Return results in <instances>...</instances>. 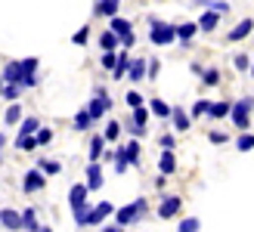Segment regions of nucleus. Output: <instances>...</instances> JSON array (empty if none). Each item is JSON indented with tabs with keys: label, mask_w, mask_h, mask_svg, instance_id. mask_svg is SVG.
<instances>
[{
	"label": "nucleus",
	"mask_w": 254,
	"mask_h": 232,
	"mask_svg": "<svg viewBox=\"0 0 254 232\" xmlns=\"http://www.w3.org/2000/svg\"><path fill=\"white\" fill-rule=\"evenodd\" d=\"M146 214H149V201H146V198H136V201H130V204H124V208H118V211H115V223L124 229V226L139 223Z\"/></svg>",
	"instance_id": "nucleus-1"
},
{
	"label": "nucleus",
	"mask_w": 254,
	"mask_h": 232,
	"mask_svg": "<svg viewBox=\"0 0 254 232\" xmlns=\"http://www.w3.org/2000/svg\"><path fill=\"white\" fill-rule=\"evenodd\" d=\"M149 41L155 44V47H168V44H174V41H177V25L149 16Z\"/></svg>",
	"instance_id": "nucleus-2"
},
{
	"label": "nucleus",
	"mask_w": 254,
	"mask_h": 232,
	"mask_svg": "<svg viewBox=\"0 0 254 232\" xmlns=\"http://www.w3.org/2000/svg\"><path fill=\"white\" fill-rule=\"evenodd\" d=\"M251 112H254V96H242V99H236V102H233L230 118H233V124H236V130H239V133L251 127Z\"/></svg>",
	"instance_id": "nucleus-3"
},
{
	"label": "nucleus",
	"mask_w": 254,
	"mask_h": 232,
	"mask_svg": "<svg viewBox=\"0 0 254 232\" xmlns=\"http://www.w3.org/2000/svg\"><path fill=\"white\" fill-rule=\"evenodd\" d=\"M84 109L93 115V121H99L103 115H109V109H112V96H109V90H106V87H93V99L87 102Z\"/></svg>",
	"instance_id": "nucleus-4"
},
{
	"label": "nucleus",
	"mask_w": 254,
	"mask_h": 232,
	"mask_svg": "<svg viewBox=\"0 0 254 232\" xmlns=\"http://www.w3.org/2000/svg\"><path fill=\"white\" fill-rule=\"evenodd\" d=\"M68 208H71V214L90 208V189H87V183L71 186V192H68Z\"/></svg>",
	"instance_id": "nucleus-5"
},
{
	"label": "nucleus",
	"mask_w": 254,
	"mask_h": 232,
	"mask_svg": "<svg viewBox=\"0 0 254 232\" xmlns=\"http://www.w3.org/2000/svg\"><path fill=\"white\" fill-rule=\"evenodd\" d=\"M183 211V198L180 195H161V201H158V217L161 220H171V217H177Z\"/></svg>",
	"instance_id": "nucleus-6"
},
{
	"label": "nucleus",
	"mask_w": 254,
	"mask_h": 232,
	"mask_svg": "<svg viewBox=\"0 0 254 232\" xmlns=\"http://www.w3.org/2000/svg\"><path fill=\"white\" fill-rule=\"evenodd\" d=\"M44 186H47V179H44V171H41V167L28 171V174H25V179H22V192H25V195H34V192H41Z\"/></svg>",
	"instance_id": "nucleus-7"
},
{
	"label": "nucleus",
	"mask_w": 254,
	"mask_h": 232,
	"mask_svg": "<svg viewBox=\"0 0 254 232\" xmlns=\"http://www.w3.org/2000/svg\"><path fill=\"white\" fill-rule=\"evenodd\" d=\"M146 74H149V59L133 56L130 59V68H127V77H130L133 84H139V81H146Z\"/></svg>",
	"instance_id": "nucleus-8"
},
{
	"label": "nucleus",
	"mask_w": 254,
	"mask_h": 232,
	"mask_svg": "<svg viewBox=\"0 0 254 232\" xmlns=\"http://www.w3.org/2000/svg\"><path fill=\"white\" fill-rule=\"evenodd\" d=\"M37 65H41V62H37L34 56L31 59H22V87H37Z\"/></svg>",
	"instance_id": "nucleus-9"
},
{
	"label": "nucleus",
	"mask_w": 254,
	"mask_h": 232,
	"mask_svg": "<svg viewBox=\"0 0 254 232\" xmlns=\"http://www.w3.org/2000/svg\"><path fill=\"white\" fill-rule=\"evenodd\" d=\"M87 189L90 192H96V189H103V167H99V161H90L87 164Z\"/></svg>",
	"instance_id": "nucleus-10"
},
{
	"label": "nucleus",
	"mask_w": 254,
	"mask_h": 232,
	"mask_svg": "<svg viewBox=\"0 0 254 232\" xmlns=\"http://www.w3.org/2000/svg\"><path fill=\"white\" fill-rule=\"evenodd\" d=\"M0 74H3L6 84H22V74H25V71H22V59H9Z\"/></svg>",
	"instance_id": "nucleus-11"
},
{
	"label": "nucleus",
	"mask_w": 254,
	"mask_h": 232,
	"mask_svg": "<svg viewBox=\"0 0 254 232\" xmlns=\"http://www.w3.org/2000/svg\"><path fill=\"white\" fill-rule=\"evenodd\" d=\"M217 25H220V12H217V9H205V12H201V19H198V31L214 34V31H217Z\"/></svg>",
	"instance_id": "nucleus-12"
},
{
	"label": "nucleus",
	"mask_w": 254,
	"mask_h": 232,
	"mask_svg": "<svg viewBox=\"0 0 254 232\" xmlns=\"http://www.w3.org/2000/svg\"><path fill=\"white\" fill-rule=\"evenodd\" d=\"M158 171L164 176L177 174V155H174V149H161V155H158Z\"/></svg>",
	"instance_id": "nucleus-13"
},
{
	"label": "nucleus",
	"mask_w": 254,
	"mask_h": 232,
	"mask_svg": "<svg viewBox=\"0 0 254 232\" xmlns=\"http://www.w3.org/2000/svg\"><path fill=\"white\" fill-rule=\"evenodd\" d=\"M112 211H115V208H112V201H99L96 208H90V220H87V226H99L106 217H112Z\"/></svg>",
	"instance_id": "nucleus-14"
},
{
	"label": "nucleus",
	"mask_w": 254,
	"mask_h": 232,
	"mask_svg": "<svg viewBox=\"0 0 254 232\" xmlns=\"http://www.w3.org/2000/svg\"><path fill=\"white\" fill-rule=\"evenodd\" d=\"M195 34H198V22H183V25H177V41H180L186 50H189V44H192Z\"/></svg>",
	"instance_id": "nucleus-15"
},
{
	"label": "nucleus",
	"mask_w": 254,
	"mask_h": 232,
	"mask_svg": "<svg viewBox=\"0 0 254 232\" xmlns=\"http://www.w3.org/2000/svg\"><path fill=\"white\" fill-rule=\"evenodd\" d=\"M118 9H121V0H96V6H93V16H118Z\"/></svg>",
	"instance_id": "nucleus-16"
},
{
	"label": "nucleus",
	"mask_w": 254,
	"mask_h": 232,
	"mask_svg": "<svg viewBox=\"0 0 254 232\" xmlns=\"http://www.w3.org/2000/svg\"><path fill=\"white\" fill-rule=\"evenodd\" d=\"M0 223H3V229H9V232H19L22 229V214L6 208V211H0Z\"/></svg>",
	"instance_id": "nucleus-17"
},
{
	"label": "nucleus",
	"mask_w": 254,
	"mask_h": 232,
	"mask_svg": "<svg viewBox=\"0 0 254 232\" xmlns=\"http://www.w3.org/2000/svg\"><path fill=\"white\" fill-rule=\"evenodd\" d=\"M251 31H254V19H242L230 34H226V41H233V44H236V41H245Z\"/></svg>",
	"instance_id": "nucleus-18"
},
{
	"label": "nucleus",
	"mask_w": 254,
	"mask_h": 232,
	"mask_svg": "<svg viewBox=\"0 0 254 232\" xmlns=\"http://www.w3.org/2000/svg\"><path fill=\"white\" fill-rule=\"evenodd\" d=\"M230 112H233V102L220 99V102H211V109H208V118H211V121H220V118H230Z\"/></svg>",
	"instance_id": "nucleus-19"
},
{
	"label": "nucleus",
	"mask_w": 254,
	"mask_h": 232,
	"mask_svg": "<svg viewBox=\"0 0 254 232\" xmlns=\"http://www.w3.org/2000/svg\"><path fill=\"white\" fill-rule=\"evenodd\" d=\"M171 124H174V130H177V133H186V130H189V124H192V115H186L183 109H174Z\"/></svg>",
	"instance_id": "nucleus-20"
},
{
	"label": "nucleus",
	"mask_w": 254,
	"mask_h": 232,
	"mask_svg": "<svg viewBox=\"0 0 254 232\" xmlns=\"http://www.w3.org/2000/svg\"><path fill=\"white\" fill-rule=\"evenodd\" d=\"M130 53H127V50H118V65L112 68V77H115V81H121V77H127V68H130Z\"/></svg>",
	"instance_id": "nucleus-21"
},
{
	"label": "nucleus",
	"mask_w": 254,
	"mask_h": 232,
	"mask_svg": "<svg viewBox=\"0 0 254 232\" xmlns=\"http://www.w3.org/2000/svg\"><path fill=\"white\" fill-rule=\"evenodd\" d=\"M124 158H127V164H130V167H139V164H143V152H139V143H136V139H130V143L124 146Z\"/></svg>",
	"instance_id": "nucleus-22"
},
{
	"label": "nucleus",
	"mask_w": 254,
	"mask_h": 232,
	"mask_svg": "<svg viewBox=\"0 0 254 232\" xmlns=\"http://www.w3.org/2000/svg\"><path fill=\"white\" fill-rule=\"evenodd\" d=\"M149 112L155 115V118H161V121H168L171 115H174V109H171L164 99H149Z\"/></svg>",
	"instance_id": "nucleus-23"
},
{
	"label": "nucleus",
	"mask_w": 254,
	"mask_h": 232,
	"mask_svg": "<svg viewBox=\"0 0 254 232\" xmlns=\"http://www.w3.org/2000/svg\"><path fill=\"white\" fill-rule=\"evenodd\" d=\"M103 152H106V136H103V133L90 136V149H87V155H90V161H99V158H103Z\"/></svg>",
	"instance_id": "nucleus-24"
},
{
	"label": "nucleus",
	"mask_w": 254,
	"mask_h": 232,
	"mask_svg": "<svg viewBox=\"0 0 254 232\" xmlns=\"http://www.w3.org/2000/svg\"><path fill=\"white\" fill-rule=\"evenodd\" d=\"M109 28L115 31L118 37H124V34L133 31V22H130V19H121V16H112V19H109Z\"/></svg>",
	"instance_id": "nucleus-25"
},
{
	"label": "nucleus",
	"mask_w": 254,
	"mask_h": 232,
	"mask_svg": "<svg viewBox=\"0 0 254 232\" xmlns=\"http://www.w3.org/2000/svg\"><path fill=\"white\" fill-rule=\"evenodd\" d=\"M74 130H78V133H87V130H90V127H93V115L90 112H87V109H81L78 115H74Z\"/></svg>",
	"instance_id": "nucleus-26"
},
{
	"label": "nucleus",
	"mask_w": 254,
	"mask_h": 232,
	"mask_svg": "<svg viewBox=\"0 0 254 232\" xmlns=\"http://www.w3.org/2000/svg\"><path fill=\"white\" fill-rule=\"evenodd\" d=\"M99 50H121V37L115 34V31H103L99 34Z\"/></svg>",
	"instance_id": "nucleus-27"
},
{
	"label": "nucleus",
	"mask_w": 254,
	"mask_h": 232,
	"mask_svg": "<svg viewBox=\"0 0 254 232\" xmlns=\"http://www.w3.org/2000/svg\"><path fill=\"white\" fill-rule=\"evenodd\" d=\"M22 118H25V115H22V106H19V102H9V109H6V115H3V124H6V127H16V124H22Z\"/></svg>",
	"instance_id": "nucleus-28"
},
{
	"label": "nucleus",
	"mask_w": 254,
	"mask_h": 232,
	"mask_svg": "<svg viewBox=\"0 0 254 232\" xmlns=\"http://www.w3.org/2000/svg\"><path fill=\"white\" fill-rule=\"evenodd\" d=\"M22 229H25V232L41 229V223H37V211H34V208H25V211H22Z\"/></svg>",
	"instance_id": "nucleus-29"
},
{
	"label": "nucleus",
	"mask_w": 254,
	"mask_h": 232,
	"mask_svg": "<svg viewBox=\"0 0 254 232\" xmlns=\"http://www.w3.org/2000/svg\"><path fill=\"white\" fill-rule=\"evenodd\" d=\"M220 81H223V74H220V68H217V65H211V68L201 71V84H205V87H217Z\"/></svg>",
	"instance_id": "nucleus-30"
},
{
	"label": "nucleus",
	"mask_w": 254,
	"mask_h": 232,
	"mask_svg": "<svg viewBox=\"0 0 254 232\" xmlns=\"http://www.w3.org/2000/svg\"><path fill=\"white\" fill-rule=\"evenodd\" d=\"M37 130H41V121H37V118H22V124H19V136H34Z\"/></svg>",
	"instance_id": "nucleus-31"
},
{
	"label": "nucleus",
	"mask_w": 254,
	"mask_h": 232,
	"mask_svg": "<svg viewBox=\"0 0 254 232\" xmlns=\"http://www.w3.org/2000/svg\"><path fill=\"white\" fill-rule=\"evenodd\" d=\"M99 65H103L106 71H112L118 65V50H103V56H99Z\"/></svg>",
	"instance_id": "nucleus-32"
},
{
	"label": "nucleus",
	"mask_w": 254,
	"mask_h": 232,
	"mask_svg": "<svg viewBox=\"0 0 254 232\" xmlns=\"http://www.w3.org/2000/svg\"><path fill=\"white\" fill-rule=\"evenodd\" d=\"M236 149H239V152H251V149H254V133L242 130V133L236 136Z\"/></svg>",
	"instance_id": "nucleus-33"
},
{
	"label": "nucleus",
	"mask_w": 254,
	"mask_h": 232,
	"mask_svg": "<svg viewBox=\"0 0 254 232\" xmlns=\"http://www.w3.org/2000/svg\"><path fill=\"white\" fill-rule=\"evenodd\" d=\"M22 90H25L22 84H6V87H3V93H0V96H3L6 102H19V96H22Z\"/></svg>",
	"instance_id": "nucleus-34"
},
{
	"label": "nucleus",
	"mask_w": 254,
	"mask_h": 232,
	"mask_svg": "<svg viewBox=\"0 0 254 232\" xmlns=\"http://www.w3.org/2000/svg\"><path fill=\"white\" fill-rule=\"evenodd\" d=\"M103 136H106V143H115V139L121 136V121H109L106 130H103Z\"/></svg>",
	"instance_id": "nucleus-35"
},
{
	"label": "nucleus",
	"mask_w": 254,
	"mask_h": 232,
	"mask_svg": "<svg viewBox=\"0 0 254 232\" xmlns=\"http://www.w3.org/2000/svg\"><path fill=\"white\" fill-rule=\"evenodd\" d=\"M37 167H41L44 174H50V176H53V174H62V164L53 161V158H41V161H37Z\"/></svg>",
	"instance_id": "nucleus-36"
},
{
	"label": "nucleus",
	"mask_w": 254,
	"mask_h": 232,
	"mask_svg": "<svg viewBox=\"0 0 254 232\" xmlns=\"http://www.w3.org/2000/svg\"><path fill=\"white\" fill-rule=\"evenodd\" d=\"M233 68L236 71H251V56L248 53H236L233 56Z\"/></svg>",
	"instance_id": "nucleus-37"
},
{
	"label": "nucleus",
	"mask_w": 254,
	"mask_h": 232,
	"mask_svg": "<svg viewBox=\"0 0 254 232\" xmlns=\"http://www.w3.org/2000/svg\"><path fill=\"white\" fill-rule=\"evenodd\" d=\"M16 149L19 152H34L37 149V139L34 136H16Z\"/></svg>",
	"instance_id": "nucleus-38"
},
{
	"label": "nucleus",
	"mask_w": 254,
	"mask_h": 232,
	"mask_svg": "<svg viewBox=\"0 0 254 232\" xmlns=\"http://www.w3.org/2000/svg\"><path fill=\"white\" fill-rule=\"evenodd\" d=\"M34 139H37V149H41V146H50V143H53V130H50V127H41V130L34 133Z\"/></svg>",
	"instance_id": "nucleus-39"
},
{
	"label": "nucleus",
	"mask_w": 254,
	"mask_h": 232,
	"mask_svg": "<svg viewBox=\"0 0 254 232\" xmlns=\"http://www.w3.org/2000/svg\"><path fill=\"white\" fill-rule=\"evenodd\" d=\"M208 109H211L208 99H195V102H192V112H189V115H192V118H201V115H208Z\"/></svg>",
	"instance_id": "nucleus-40"
},
{
	"label": "nucleus",
	"mask_w": 254,
	"mask_h": 232,
	"mask_svg": "<svg viewBox=\"0 0 254 232\" xmlns=\"http://www.w3.org/2000/svg\"><path fill=\"white\" fill-rule=\"evenodd\" d=\"M71 41L78 44V47H84L87 41H90V25H84V28H78V31H74V37H71Z\"/></svg>",
	"instance_id": "nucleus-41"
},
{
	"label": "nucleus",
	"mask_w": 254,
	"mask_h": 232,
	"mask_svg": "<svg viewBox=\"0 0 254 232\" xmlns=\"http://www.w3.org/2000/svg\"><path fill=\"white\" fill-rule=\"evenodd\" d=\"M124 102H127V106H130V109H139V106H146V99H143V96H139V93H136V90H130V93H127V96H124Z\"/></svg>",
	"instance_id": "nucleus-42"
},
{
	"label": "nucleus",
	"mask_w": 254,
	"mask_h": 232,
	"mask_svg": "<svg viewBox=\"0 0 254 232\" xmlns=\"http://www.w3.org/2000/svg\"><path fill=\"white\" fill-rule=\"evenodd\" d=\"M198 226H201V223L195 220V217H186V220L180 223V232H198Z\"/></svg>",
	"instance_id": "nucleus-43"
},
{
	"label": "nucleus",
	"mask_w": 254,
	"mask_h": 232,
	"mask_svg": "<svg viewBox=\"0 0 254 232\" xmlns=\"http://www.w3.org/2000/svg\"><path fill=\"white\" fill-rule=\"evenodd\" d=\"M208 139H211L214 146H223V143H230V136H226L223 130H211V133H208Z\"/></svg>",
	"instance_id": "nucleus-44"
},
{
	"label": "nucleus",
	"mask_w": 254,
	"mask_h": 232,
	"mask_svg": "<svg viewBox=\"0 0 254 232\" xmlns=\"http://www.w3.org/2000/svg\"><path fill=\"white\" fill-rule=\"evenodd\" d=\"M158 71H161L158 59H149V74H146V81H155V77H158Z\"/></svg>",
	"instance_id": "nucleus-45"
},
{
	"label": "nucleus",
	"mask_w": 254,
	"mask_h": 232,
	"mask_svg": "<svg viewBox=\"0 0 254 232\" xmlns=\"http://www.w3.org/2000/svg\"><path fill=\"white\" fill-rule=\"evenodd\" d=\"M158 146H161V149H174V146H177V139H174V133H161V139H158Z\"/></svg>",
	"instance_id": "nucleus-46"
},
{
	"label": "nucleus",
	"mask_w": 254,
	"mask_h": 232,
	"mask_svg": "<svg viewBox=\"0 0 254 232\" xmlns=\"http://www.w3.org/2000/svg\"><path fill=\"white\" fill-rule=\"evenodd\" d=\"M211 9H217L223 16V12H230V3H226V0H211Z\"/></svg>",
	"instance_id": "nucleus-47"
},
{
	"label": "nucleus",
	"mask_w": 254,
	"mask_h": 232,
	"mask_svg": "<svg viewBox=\"0 0 254 232\" xmlns=\"http://www.w3.org/2000/svg\"><path fill=\"white\" fill-rule=\"evenodd\" d=\"M133 44H136V34H133V31H130V34H124V37H121V50H130Z\"/></svg>",
	"instance_id": "nucleus-48"
},
{
	"label": "nucleus",
	"mask_w": 254,
	"mask_h": 232,
	"mask_svg": "<svg viewBox=\"0 0 254 232\" xmlns=\"http://www.w3.org/2000/svg\"><path fill=\"white\" fill-rule=\"evenodd\" d=\"M164 183H168V176H164V174H161V176H155V189H164Z\"/></svg>",
	"instance_id": "nucleus-49"
},
{
	"label": "nucleus",
	"mask_w": 254,
	"mask_h": 232,
	"mask_svg": "<svg viewBox=\"0 0 254 232\" xmlns=\"http://www.w3.org/2000/svg\"><path fill=\"white\" fill-rule=\"evenodd\" d=\"M103 232H124V229H121V226H118V223H112V226H106V229H103Z\"/></svg>",
	"instance_id": "nucleus-50"
},
{
	"label": "nucleus",
	"mask_w": 254,
	"mask_h": 232,
	"mask_svg": "<svg viewBox=\"0 0 254 232\" xmlns=\"http://www.w3.org/2000/svg\"><path fill=\"white\" fill-rule=\"evenodd\" d=\"M3 146H6V133H0V152H3Z\"/></svg>",
	"instance_id": "nucleus-51"
},
{
	"label": "nucleus",
	"mask_w": 254,
	"mask_h": 232,
	"mask_svg": "<svg viewBox=\"0 0 254 232\" xmlns=\"http://www.w3.org/2000/svg\"><path fill=\"white\" fill-rule=\"evenodd\" d=\"M3 87H6V81H3V74H0V93H3Z\"/></svg>",
	"instance_id": "nucleus-52"
},
{
	"label": "nucleus",
	"mask_w": 254,
	"mask_h": 232,
	"mask_svg": "<svg viewBox=\"0 0 254 232\" xmlns=\"http://www.w3.org/2000/svg\"><path fill=\"white\" fill-rule=\"evenodd\" d=\"M34 232H53V229H50V226H41V229H34Z\"/></svg>",
	"instance_id": "nucleus-53"
},
{
	"label": "nucleus",
	"mask_w": 254,
	"mask_h": 232,
	"mask_svg": "<svg viewBox=\"0 0 254 232\" xmlns=\"http://www.w3.org/2000/svg\"><path fill=\"white\" fill-rule=\"evenodd\" d=\"M248 74H251V77H254V53H251V71H248Z\"/></svg>",
	"instance_id": "nucleus-54"
},
{
	"label": "nucleus",
	"mask_w": 254,
	"mask_h": 232,
	"mask_svg": "<svg viewBox=\"0 0 254 232\" xmlns=\"http://www.w3.org/2000/svg\"><path fill=\"white\" fill-rule=\"evenodd\" d=\"M0 229H3V223H0Z\"/></svg>",
	"instance_id": "nucleus-55"
}]
</instances>
